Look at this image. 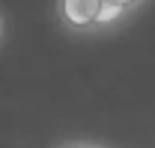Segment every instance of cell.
Listing matches in <instances>:
<instances>
[{"label":"cell","instance_id":"7a4b0ae2","mask_svg":"<svg viewBox=\"0 0 155 148\" xmlns=\"http://www.w3.org/2000/svg\"><path fill=\"white\" fill-rule=\"evenodd\" d=\"M104 3H107V6H110V9H114L116 15H122V12H125V9H131V6H134V3H140V0H104Z\"/></svg>","mask_w":155,"mask_h":148},{"label":"cell","instance_id":"6da1fadb","mask_svg":"<svg viewBox=\"0 0 155 148\" xmlns=\"http://www.w3.org/2000/svg\"><path fill=\"white\" fill-rule=\"evenodd\" d=\"M60 18L69 27H96V24H107L116 18V12L104 3V0H60Z\"/></svg>","mask_w":155,"mask_h":148},{"label":"cell","instance_id":"3957f363","mask_svg":"<svg viewBox=\"0 0 155 148\" xmlns=\"http://www.w3.org/2000/svg\"><path fill=\"white\" fill-rule=\"evenodd\" d=\"M72 148H101V145H72Z\"/></svg>","mask_w":155,"mask_h":148}]
</instances>
